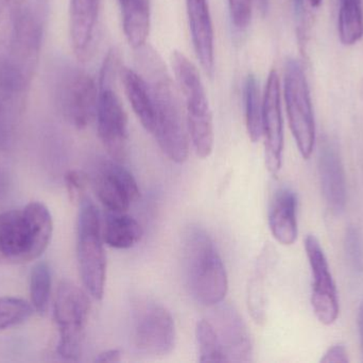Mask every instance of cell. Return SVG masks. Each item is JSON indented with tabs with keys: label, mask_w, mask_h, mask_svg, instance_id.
Segmentation results:
<instances>
[{
	"label": "cell",
	"mask_w": 363,
	"mask_h": 363,
	"mask_svg": "<svg viewBox=\"0 0 363 363\" xmlns=\"http://www.w3.org/2000/svg\"><path fill=\"white\" fill-rule=\"evenodd\" d=\"M77 224V259L81 281L89 296L101 300L106 281V256L102 220L95 202L85 196L79 202Z\"/></svg>",
	"instance_id": "obj_6"
},
{
	"label": "cell",
	"mask_w": 363,
	"mask_h": 363,
	"mask_svg": "<svg viewBox=\"0 0 363 363\" xmlns=\"http://www.w3.org/2000/svg\"><path fill=\"white\" fill-rule=\"evenodd\" d=\"M35 313L31 303L23 298H0V332L26 323Z\"/></svg>",
	"instance_id": "obj_28"
},
{
	"label": "cell",
	"mask_w": 363,
	"mask_h": 363,
	"mask_svg": "<svg viewBox=\"0 0 363 363\" xmlns=\"http://www.w3.org/2000/svg\"><path fill=\"white\" fill-rule=\"evenodd\" d=\"M53 221L43 202H31L0 213V264H25L38 259L50 244Z\"/></svg>",
	"instance_id": "obj_2"
},
{
	"label": "cell",
	"mask_w": 363,
	"mask_h": 363,
	"mask_svg": "<svg viewBox=\"0 0 363 363\" xmlns=\"http://www.w3.org/2000/svg\"><path fill=\"white\" fill-rule=\"evenodd\" d=\"M272 251L266 249L258 258L247 287V306L254 321L262 324L267 315V277L272 261Z\"/></svg>",
	"instance_id": "obj_23"
},
{
	"label": "cell",
	"mask_w": 363,
	"mask_h": 363,
	"mask_svg": "<svg viewBox=\"0 0 363 363\" xmlns=\"http://www.w3.org/2000/svg\"><path fill=\"white\" fill-rule=\"evenodd\" d=\"M121 59L116 49H111L104 58L98 81V136L108 156L123 163L128 156L129 128L128 117L116 92V80L121 75Z\"/></svg>",
	"instance_id": "obj_4"
},
{
	"label": "cell",
	"mask_w": 363,
	"mask_h": 363,
	"mask_svg": "<svg viewBox=\"0 0 363 363\" xmlns=\"http://www.w3.org/2000/svg\"><path fill=\"white\" fill-rule=\"evenodd\" d=\"M307 1H308L309 4H311V6H313V8H317V6H319L320 4H321L322 0H307Z\"/></svg>",
	"instance_id": "obj_37"
},
{
	"label": "cell",
	"mask_w": 363,
	"mask_h": 363,
	"mask_svg": "<svg viewBox=\"0 0 363 363\" xmlns=\"http://www.w3.org/2000/svg\"><path fill=\"white\" fill-rule=\"evenodd\" d=\"M125 38L130 46H146L151 27L150 0H118Z\"/></svg>",
	"instance_id": "obj_21"
},
{
	"label": "cell",
	"mask_w": 363,
	"mask_h": 363,
	"mask_svg": "<svg viewBox=\"0 0 363 363\" xmlns=\"http://www.w3.org/2000/svg\"><path fill=\"white\" fill-rule=\"evenodd\" d=\"M51 272L46 261H40L30 273L29 291L31 305L35 313L44 315L48 310L51 296Z\"/></svg>",
	"instance_id": "obj_26"
},
{
	"label": "cell",
	"mask_w": 363,
	"mask_h": 363,
	"mask_svg": "<svg viewBox=\"0 0 363 363\" xmlns=\"http://www.w3.org/2000/svg\"><path fill=\"white\" fill-rule=\"evenodd\" d=\"M305 251L313 274L311 305L313 313L323 325H333L338 319L339 300L330 266L319 240L308 234L304 241Z\"/></svg>",
	"instance_id": "obj_13"
},
{
	"label": "cell",
	"mask_w": 363,
	"mask_h": 363,
	"mask_svg": "<svg viewBox=\"0 0 363 363\" xmlns=\"http://www.w3.org/2000/svg\"><path fill=\"white\" fill-rule=\"evenodd\" d=\"M208 319L223 347L228 362H249L253 356V345L247 324L234 306L220 303L211 307Z\"/></svg>",
	"instance_id": "obj_15"
},
{
	"label": "cell",
	"mask_w": 363,
	"mask_h": 363,
	"mask_svg": "<svg viewBox=\"0 0 363 363\" xmlns=\"http://www.w3.org/2000/svg\"><path fill=\"white\" fill-rule=\"evenodd\" d=\"M319 174L328 208L334 215H341L347 205V180L338 149L330 141H324L320 148Z\"/></svg>",
	"instance_id": "obj_18"
},
{
	"label": "cell",
	"mask_w": 363,
	"mask_h": 363,
	"mask_svg": "<svg viewBox=\"0 0 363 363\" xmlns=\"http://www.w3.org/2000/svg\"><path fill=\"white\" fill-rule=\"evenodd\" d=\"M245 123L252 142L262 138V96L255 75L250 74L245 83Z\"/></svg>",
	"instance_id": "obj_25"
},
{
	"label": "cell",
	"mask_w": 363,
	"mask_h": 363,
	"mask_svg": "<svg viewBox=\"0 0 363 363\" xmlns=\"http://www.w3.org/2000/svg\"><path fill=\"white\" fill-rule=\"evenodd\" d=\"M89 181L91 178L82 170H72L65 175L66 188L72 202L79 204L86 196Z\"/></svg>",
	"instance_id": "obj_31"
},
{
	"label": "cell",
	"mask_w": 363,
	"mask_h": 363,
	"mask_svg": "<svg viewBox=\"0 0 363 363\" xmlns=\"http://www.w3.org/2000/svg\"><path fill=\"white\" fill-rule=\"evenodd\" d=\"M177 85L185 108L188 134L196 156L206 159L215 145L213 113L196 66L179 50L172 55Z\"/></svg>",
	"instance_id": "obj_5"
},
{
	"label": "cell",
	"mask_w": 363,
	"mask_h": 363,
	"mask_svg": "<svg viewBox=\"0 0 363 363\" xmlns=\"http://www.w3.org/2000/svg\"><path fill=\"white\" fill-rule=\"evenodd\" d=\"M121 360V353L119 350L112 349L102 352L96 357V362H119Z\"/></svg>",
	"instance_id": "obj_33"
},
{
	"label": "cell",
	"mask_w": 363,
	"mask_h": 363,
	"mask_svg": "<svg viewBox=\"0 0 363 363\" xmlns=\"http://www.w3.org/2000/svg\"><path fill=\"white\" fill-rule=\"evenodd\" d=\"M194 53L205 74L215 72V32L208 0H185Z\"/></svg>",
	"instance_id": "obj_17"
},
{
	"label": "cell",
	"mask_w": 363,
	"mask_h": 363,
	"mask_svg": "<svg viewBox=\"0 0 363 363\" xmlns=\"http://www.w3.org/2000/svg\"><path fill=\"white\" fill-rule=\"evenodd\" d=\"M86 290L70 281L57 286L53 303V315L59 330L57 355L68 362H78L82 355L85 328L89 323L91 304Z\"/></svg>",
	"instance_id": "obj_7"
},
{
	"label": "cell",
	"mask_w": 363,
	"mask_h": 363,
	"mask_svg": "<svg viewBox=\"0 0 363 363\" xmlns=\"http://www.w3.org/2000/svg\"><path fill=\"white\" fill-rule=\"evenodd\" d=\"M284 98L290 130L304 159L313 155L315 143V121L311 91L302 64L288 59L284 68Z\"/></svg>",
	"instance_id": "obj_9"
},
{
	"label": "cell",
	"mask_w": 363,
	"mask_h": 363,
	"mask_svg": "<svg viewBox=\"0 0 363 363\" xmlns=\"http://www.w3.org/2000/svg\"><path fill=\"white\" fill-rule=\"evenodd\" d=\"M142 57L155 104V136L164 155L174 163L183 164L189 156V134L182 113L178 91L162 60L146 49Z\"/></svg>",
	"instance_id": "obj_1"
},
{
	"label": "cell",
	"mask_w": 363,
	"mask_h": 363,
	"mask_svg": "<svg viewBox=\"0 0 363 363\" xmlns=\"http://www.w3.org/2000/svg\"><path fill=\"white\" fill-rule=\"evenodd\" d=\"M55 97L62 117L76 129H85L96 119L98 83L81 68L68 66L59 72Z\"/></svg>",
	"instance_id": "obj_11"
},
{
	"label": "cell",
	"mask_w": 363,
	"mask_h": 363,
	"mask_svg": "<svg viewBox=\"0 0 363 363\" xmlns=\"http://www.w3.org/2000/svg\"><path fill=\"white\" fill-rule=\"evenodd\" d=\"M338 33L341 43L353 46L363 38L362 0H340Z\"/></svg>",
	"instance_id": "obj_24"
},
{
	"label": "cell",
	"mask_w": 363,
	"mask_h": 363,
	"mask_svg": "<svg viewBox=\"0 0 363 363\" xmlns=\"http://www.w3.org/2000/svg\"><path fill=\"white\" fill-rule=\"evenodd\" d=\"M131 336L135 349L151 357L166 356L174 351L176 324L167 308L152 300H140L132 309Z\"/></svg>",
	"instance_id": "obj_10"
},
{
	"label": "cell",
	"mask_w": 363,
	"mask_h": 363,
	"mask_svg": "<svg viewBox=\"0 0 363 363\" xmlns=\"http://www.w3.org/2000/svg\"><path fill=\"white\" fill-rule=\"evenodd\" d=\"M186 281L192 298L205 307L223 302L228 292V277L217 246L208 232L190 225L183 238Z\"/></svg>",
	"instance_id": "obj_3"
},
{
	"label": "cell",
	"mask_w": 363,
	"mask_h": 363,
	"mask_svg": "<svg viewBox=\"0 0 363 363\" xmlns=\"http://www.w3.org/2000/svg\"><path fill=\"white\" fill-rule=\"evenodd\" d=\"M196 337L200 356L199 362H228L223 347L216 334L213 324L208 319H203L198 322Z\"/></svg>",
	"instance_id": "obj_27"
},
{
	"label": "cell",
	"mask_w": 363,
	"mask_h": 363,
	"mask_svg": "<svg viewBox=\"0 0 363 363\" xmlns=\"http://www.w3.org/2000/svg\"><path fill=\"white\" fill-rule=\"evenodd\" d=\"M119 78L134 113L143 127L151 134L155 123V104L148 80L136 70L128 67H121Z\"/></svg>",
	"instance_id": "obj_20"
},
{
	"label": "cell",
	"mask_w": 363,
	"mask_h": 363,
	"mask_svg": "<svg viewBox=\"0 0 363 363\" xmlns=\"http://www.w3.org/2000/svg\"><path fill=\"white\" fill-rule=\"evenodd\" d=\"M101 11L102 0H69L70 45L79 61L93 57Z\"/></svg>",
	"instance_id": "obj_16"
},
{
	"label": "cell",
	"mask_w": 363,
	"mask_h": 363,
	"mask_svg": "<svg viewBox=\"0 0 363 363\" xmlns=\"http://www.w3.org/2000/svg\"><path fill=\"white\" fill-rule=\"evenodd\" d=\"M298 196L294 190L281 187L271 198L268 224L271 234L277 242L289 246L298 239Z\"/></svg>",
	"instance_id": "obj_19"
},
{
	"label": "cell",
	"mask_w": 363,
	"mask_h": 363,
	"mask_svg": "<svg viewBox=\"0 0 363 363\" xmlns=\"http://www.w3.org/2000/svg\"><path fill=\"white\" fill-rule=\"evenodd\" d=\"M11 185V176L4 168H0V196L6 194Z\"/></svg>",
	"instance_id": "obj_34"
},
{
	"label": "cell",
	"mask_w": 363,
	"mask_h": 363,
	"mask_svg": "<svg viewBox=\"0 0 363 363\" xmlns=\"http://www.w3.org/2000/svg\"><path fill=\"white\" fill-rule=\"evenodd\" d=\"M255 1L259 12L262 13V15H266L267 12H268L269 1H270V0H255Z\"/></svg>",
	"instance_id": "obj_36"
},
{
	"label": "cell",
	"mask_w": 363,
	"mask_h": 363,
	"mask_svg": "<svg viewBox=\"0 0 363 363\" xmlns=\"http://www.w3.org/2000/svg\"><path fill=\"white\" fill-rule=\"evenodd\" d=\"M349 362L347 349L341 343L333 345L321 358V362L323 363H347Z\"/></svg>",
	"instance_id": "obj_32"
},
{
	"label": "cell",
	"mask_w": 363,
	"mask_h": 363,
	"mask_svg": "<svg viewBox=\"0 0 363 363\" xmlns=\"http://www.w3.org/2000/svg\"><path fill=\"white\" fill-rule=\"evenodd\" d=\"M262 136L267 168L271 175L277 176L283 162L284 123L281 80L275 70L269 72L262 94Z\"/></svg>",
	"instance_id": "obj_14"
},
{
	"label": "cell",
	"mask_w": 363,
	"mask_h": 363,
	"mask_svg": "<svg viewBox=\"0 0 363 363\" xmlns=\"http://www.w3.org/2000/svg\"><path fill=\"white\" fill-rule=\"evenodd\" d=\"M345 254L351 268L356 273L363 272V240L359 230L349 227L345 232Z\"/></svg>",
	"instance_id": "obj_29"
},
{
	"label": "cell",
	"mask_w": 363,
	"mask_h": 363,
	"mask_svg": "<svg viewBox=\"0 0 363 363\" xmlns=\"http://www.w3.org/2000/svg\"><path fill=\"white\" fill-rule=\"evenodd\" d=\"M91 183L98 200L108 212H127L140 198L133 175L112 158L98 163Z\"/></svg>",
	"instance_id": "obj_12"
},
{
	"label": "cell",
	"mask_w": 363,
	"mask_h": 363,
	"mask_svg": "<svg viewBox=\"0 0 363 363\" xmlns=\"http://www.w3.org/2000/svg\"><path fill=\"white\" fill-rule=\"evenodd\" d=\"M9 40L10 33L0 29V153L14 143L32 82L9 59Z\"/></svg>",
	"instance_id": "obj_8"
},
{
	"label": "cell",
	"mask_w": 363,
	"mask_h": 363,
	"mask_svg": "<svg viewBox=\"0 0 363 363\" xmlns=\"http://www.w3.org/2000/svg\"><path fill=\"white\" fill-rule=\"evenodd\" d=\"M230 21L237 30L249 27L253 15L254 0H228Z\"/></svg>",
	"instance_id": "obj_30"
},
{
	"label": "cell",
	"mask_w": 363,
	"mask_h": 363,
	"mask_svg": "<svg viewBox=\"0 0 363 363\" xmlns=\"http://www.w3.org/2000/svg\"><path fill=\"white\" fill-rule=\"evenodd\" d=\"M102 236L104 243L115 249H130L144 237L142 225L125 212H108L104 215Z\"/></svg>",
	"instance_id": "obj_22"
},
{
	"label": "cell",
	"mask_w": 363,
	"mask_h": 363,
	"mask_svg": "<svg viewBox=\"0 0 363 363\" xmlns=\"http://www.w3.org/2000/svg\"><path fill=\"white\" fill-rule=\"evenodd\" d=\"M358 326H359L360 345L363 356V302L360 305L359 315H358Z\"/></svg>",
	"instance_id": "obj_35"
}]
</instances>
